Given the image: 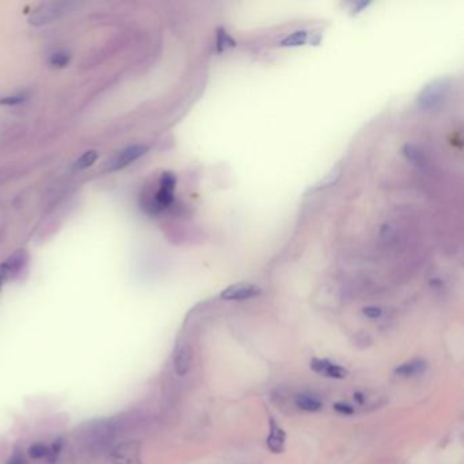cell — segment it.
Listing matches in <instances>:
<instances>
[{"label":"cell","mask_w":464,"mask_h":464,"mask_svg":"<svg viewBox=\"0 0 464 464\" xmlns=\"http://www.w3.org/2000/svg\"><path fill=\"white\" fill-rule=\"evenodd\" d=\"M49 448L45 444H41V443H37V444L32 445L30 448H29V455L33 457V459H42L45 456H49Z\"/></svg>","instance_id":"obj_17"},{"label":"cell","mask_w":464,"mask_h":464,"mask_svg":"<svg viewBox=\"0 0 464 464\" xmlns=\"http://www.w3.org/2000/svg\"><path fill=\"white\" fill-rule=\"evenodd\" d=\"M448 93V83L447 81H434L429 83L420 94H418V105L425 110L434 109L444 101Z\"/></svg>","instance_id":"obj_4"},{"label":"cell","mask_w":464,"mask_h":464,"mask_svg":"<svg viewBox=\"0 0 464 464\" xmlns=\"http://www.w3.org/2000/svg\"><path fill=\"white\" fill-rule=\"evenodd\" d=\"M146 418L139 411H126L112 420L116 437H130L142 432Z\"/></svg>","instance_id":"obj_3"},{"label":"cell","mask_w":464,"mask_h":464,"mask_svg":"<svg viewBox=\"0 0 464 464\" xmlns=\"http://www.w3.org/2000/svg\"><path fill=\"white\" fill-rule=\"evenodd\" d=\"M146 151L147 147L142 146V144H135V146L127 147V149L120 151L114 157L113 162L110 165V170H120L123 167L128 166L130 163L135 162L136 159H139L142 155L146 154Z\"/></svg>","instance_id":"obj_8"},{"label":"cell","mask_w":464,"mask_h":464,"mask_svg":"<svg viewBox=\"0 0 464 464\" xmlns=\"http://www.w3.org/2000/svg\"><path fill=\"white\" fill-rule=\"evenodd\" d=\"M7 464H26V461H25L23 457L14 456V457H11L10 460H8Z\"/></svg>","instance_id":"obj_24"},{"label":"cell","mask_w":464,"mask_h":464,"mask_svg":"<svg viewBox=\"0 0 464 464\" xmlns=\"http://www.w3.org/2000/svg\"><path fill=\"white\" fill-rule=\"evenodd\" d=\"M175 189H176V176L170 172L163 173L159 180L158 191L155 192L153 199L147 207L150 208L151 212H158L163 208L169 207L173 200H175Z\"/></svg>","instance_id":"obj_2"},{"label":"cell","mask_w":464,"mask_h":464,"mask_svg":"<svg viewBox=\"0 0 464 464\" xmlns=\"http://www.w3.org/2000/svg\"><path fill=\"white\" fill-rule=\"evenodd\" d=\"M310 368L319 375H324L331 379H345L347 377V371L340 365L332 363L328 359L314 358L310 362Z\"/></svg>","instance_id":"obj_10"},{"label":"cell","mask_w":464,"mask_h":464,"mask_svg":"<svg viewBox=\"0 0 464 464\" xmlns=\"http://www.w3.org/2000/svg\"><path fill=\"white\" fill-rule=\"evenodd\" d=\"M404 155L407 157L411 162H416L417 165H421V163H424V159H422V155H421L420 150L417 149L416 146H411V144H407V146H404L403 149Z\"/></svg>","instance_id":"obj_18"},{"label":"cell","mask_w":464,"mask_h":464,"mask_svg":"<svg viewBox=\"0 0 464 464\" xmlns=\"http://www.w3.org/2000/svg\"><path fill=\"white\" fill-rule=\"evenodd\" d=\"M25 100H26V95H25V94H15V95H8V97L2 98V100H0V104H2V105L14 106L18 105V104H22Z\"/></svg>","instance_id":"obj_19"},{"label":"cell","mask_w":464,"mask_h":464,"mask_svg":"<svg viewBox=\"0 0 464 464\" xmlns=\"http://www.w3.org/2000/svg\"><path fill=\"white\" fill-rule=\"evenodd\" d=\"M97 158H98L97 151H94V150L86 151L85 154L82 155L81 158L77 161V165H75V167H77V169H86V167L91 166V165L97 161Z\"/></svg>","instance_id":"obj_15"},{"label":"cell","mask_w":464,"mask_h":464,"mask_svg":"<svg viewBox=\"0 0 464 464\" xmlns=\"http://www.w3.org/2000/svg\"><path fill=\"white\" fill-rule=\"evenodd\" d=\"M362 398H363L362 394H355V395H354V399L357 400V402H359V403H363Z\"/></svg>","instance_id":"obj_25"},{"label":"cell","mask_w":464,"mask_h":464,"mask_svg":"<svg viewBox=\"0 0 464 464\" xmlns=\"http://www.w3.org/2000/svg\"><path fill=\"white\" fill-rule=\"evenodd\" d=\"M426 362L425 361H421V359H412L410 362H406L403 365H400V367L396 368L395 373L399 376H403V377H408V376H414V375H420L422 372L426 369Z\"/></svg>","instance_id":"obj_12"},{"label":"cell","mask_w":464,"mask_h":464,"mask_svg":"<svg viewBox=\"0 0 464 464\" xmlns=\"http://www.w3.org/2000/svg\"><path fill=\"white\" fill-rule=\"evenodd\" d=\"M49 63L52 67H56V68H64L65 65L69 63V55L67 52L53 53L49 59Z\"/></svg>","instance_id":"obj_16"},{"label":"cell","mask_w":464,"mask_h":464,"mask_svg":"<svg viewBox=\"0 0 464 464\" xmlns=\"http://www.w3.org/2000/svg\"><path fill=\"white\" fill-rule=\"evenodd\" d=\"M116 438L112 420H94L83 424L75 433L78 448L90 456L101 455Z\"/></svg>","instance_id":"obj_1"},{"label":"cell","mask_w":464,"mask_h":464,"mask_svg":"<svg viewBox=\"0 0 464 464\" xmlns=\"http://www.w3.org/2000/svg\"><path fill=\"white\" fill-rule=\"evenodd\" d=\"M381 309L377 308V306H367V308H363V314L368 316L369 319H377L381 316Z\"/></svg>","instance_id":"obj_21"},{"label":"cell","mask_w":464,"mask_h":464,"mask_svg":"<svg viewBox=\"0 0 464 464\" xmlns=\"http://www.w3.org/2000/svg\"><path fill=\"white\" fill-rule=\"evenodd\" d=\"M260 293V287H257V286L251 285V283H238V285H233L228 289H225L221 293V297L228 301H242V300L256 297Z\"/></svg>","instance_id":"obj_7"},{"label":"cell","mask_w":464,"mask_h":464,"mask_svg":"<svg viewBox=\"0 0 464 464\" xmlns=\"http://www.w3.org/2000/svg\"><path fill=\"white\" fill-rule=\"evenodd\" d=\"M285 444V432L271 420V432L267 437V445L274 453H279L283 451Z\"/></svg>","instance_id":"obj_11"},{"label":"cell","mask_w":464,"mask_h":464,"mask_svg":"<svg viewBox=\"0 0 464 464\" xmlns=\"http://www.w3.org/2000/svg\"><path fill=\"white\" fill-rule=\"evenodd\" d=\"M113 464H142L140 459V443L126 441L117 445L110 453Z\"/></svg>","instance_id":"obj_5"},{"label":"cell","mask_w":464,"mask_h":464,"mask_svg":"<svg viewBox=\"0 0 464 464\" xmlns=\"http://www.w3.org/2000/svg\"><path fill=\"white\" fill-rule=\"evenodd\" d=\"M334 408H335V411L340 412V414H345V416H350V414L354 412V408L351 407V406H349V404H345V403H336L334 406Z\"/></svg>","instance_id":"obj_22"},{"label":"cell","mask_w":464,"mask_h":464,"mask_svg":"<svg viewBox=\"0 0 464 464\" xmlns=\"http://www.w3.org/2000/svg\"><path fill=\"white\" fill-rule=\"evenodd\" d=\"M306 41H308V33L305 30H298V32L286 36L281 41V45L282 46H300V45L305 44Z\"/></svg>","instance_id":"obj_14"},{"label":"cell","mask_w":464,"mask_h":464,"mask_svg":"<svg viewBox=\"0 0 464 464\" xmlns=\"http://www.w3.org/2000/svg\"><path fill=\"white\" fill-rule=\"evenodd\" d=\"M296 404L298 408H301L304 411L314 412L319 411L322 408V402L318 399H314L312 396L308 395H300L296 398Z\"/></svg>","instance_id":"obj_13"},{"label":"cell","mask_w":464,"mask_h":464,"mask_svg":"<svg viewBox=\"0 0 464 464\" xmlns=\"http://www.w3.org/2000/svg\"><path fill=\"white\" fill-rule=\"evenodd\" d=\"M69 3H46L42 7L37 10L36 14H33L30 18V23L33 25H42L49 23L53 19H56L63 14V12L68 8Z\"/></svg>","instance_id":"obj_6"},{"label":"cell","mask_w":464,"mask_h":464,"mask_svg":"<svg viewBox=\"0 0 464 464\" xmlns=\"http://www.w3.org/2000/svg\"><path fill=\"white\" fill-rule=\"evenodd\" d=\"M10 277V271H8L7 264L4 263V264H0V290L3 287V285L6 283V281Z\"/></svg>","instance_id":"obj_23"},{"label":"cell","mask_w":464,"mask_h":464,"mask_svg":"<svg viewBox=\"0 0 464 464\" xmlns=\"http://www.w3.org/2000/svg\"><path fill=\"white\" fill-rule=\"evenodd\" d=\"M192 358H193V351L188 343L179 345L175 351V357H173V367H175L176 373L179 376H185L191 369Z\"/></svg>","instance_id":"obj_9"},{"label":"cell","mask_w":464,"mask_h":464,"mask_svg":"<svg viewBox=\"0 0 464 464\" xmlns=\"http://www.w3.org/2000/svg\"><path fill=\"white\" fill-rule=\"evenodd\" d=\"M339 173H340V172H339V169H335V170H332L330 173V175L327 176L326 179L323 180L320 185H322V187H330V185H334L335 181H336V180L339 179V176H340Z\"/></svg>","instance_id":"obj_20"}]
</instances>
